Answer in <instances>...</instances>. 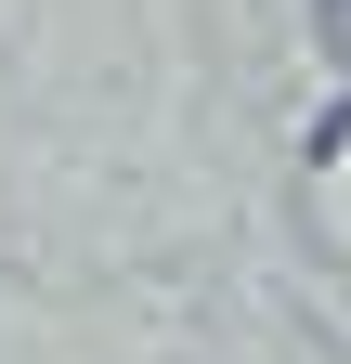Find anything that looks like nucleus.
<instances>
[{
	"label": "nucleus",
	"mask_w": 351,
	"mask_h": 364,
	"mask_svg": "<svg viewBox=\"0 0 351 364\" xmlns=\"http://www.w3.org/2000/svg\"><path fill=\"white\" fill-rule=\"evenodd\" d=\"M313 26H325V65H338V105L313 130V156H338V130H351V0H313Z\"/></svg>",
	"instance_id": "f257e3e1"
}]
</instances>
